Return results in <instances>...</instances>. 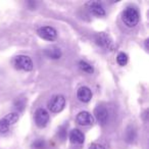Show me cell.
Here are the masks:
<instances>
[{
  "label": "cell",
  "mask_w": 149,
  "mask_h": 149,
  "mask_svg": "<svg viewBox=\"0 0 149 149\" xmlns=\"http://www.w3.org/2000/svg\"><path fill=\"white\" fill-rule=\"evenodd\" d=\"M116 62L122 66L126 65L128 63V55L125 52H120L116 56Z\"/></svg>",
  "instance_id": "cell-15"
},
{
  "label": "cell",
  "mask_w": 149,
  "mask_h": 149,
  "mask_svg": "<svg viewBox=\"0 0 149 149\" xmlns=\"http://www.w3.org/2000/svg\"><path fill=\"white\" fill-rule=\"evenodd\" d=\"M79 68H81L83 72H88V74H92V72H94L93 66L88 63L87 61H84V60H81V61L79 62Z\"/></svg>",
  "instance_id": "cell-14"
},
{
  "label": "cell",
  "mask_w": 149,
  "mask_h": 149,
  "mask_svg": "<svg viewBox=\"0 0 149 149\" xmlns=\"http://www.w3.org/2000/svg\"><path fill=\"white\" fill-rule=\"evenodd\" d=\"M88 8L91 11L93 15H98V17H103L105 15V10H104L103 6L100 4L99 2H96V1H91V2H88Z\"/></svg>",
  "instance_id": "cell-11"
},
{
  "label": "cell",
  "mask_w": 149,
  "mask_h": 149,
  "mask_svg": "<svg viewBox=\"0 0 149 149\" xmlns=\"http://www.w3.org/2000/svg\"><path fill=\"white\" fill-rule=\"evenodd\" d=\"M15 65L17 68L25 72H30L33 70V61L27 55H19L15 59Z\"/></svg>",
  "instance_id": "cell-4"
},
{
  "label": "cell",
  "mask_w": 149,
  "mask_h": 149,
  "mask_svg": "<svg viewBox=\"0 0 149 149\" xmlns=\"http://www.w3.org/2000/svg\"><path fill=\"white\" fill-rule=\"evenodd\" d=\"M76 120L79 125L84 127L87 126H92L94 124V118L90 112L88 111H81L78 113L77 118H76Z\"/></svg>",
  "instance_id": "cell-7"
},
{
  "label": "cell",
  "mask_w": 149,
  "mask_h": 149,
  "mask_svg": "<svg viewBox=\"0 0 149 149\" xmlns=\"http://www.w3.org/2000/svg\"><path fill=\"white\" fill-rule=\"evenodd\" d=\"M49 122V113L44 108H38L35 112V123L39 128H44Z\"/></svg>",
  "instance_id": "cell-6"
},
{
  "label": "cell",
  "mask_w": 149,
  "mask_h": 149,
  "mask_svg": "<svg viewBox=\"0 0 149 149\" xmlns=\"http://www.w3.org/2000/svg\"><path fill=\"white\" fill-rule=\"evenodd\" d=\"M45 54L49 58H52V59H57V58H59L60 56H61V51H60L59 48H56V47L48 48V49H46Z\"/></svg>",
  "instance_id": "cell-13"
},
{
  "label": "cell",
  "mask_w": 149,
  "mask_h": 149,
  "mask_svg": "<svg viewBox=\"0 0 149 149\" xmlns=\"http://www.w3.org/2000/svg\"><path fill=\"white\" fill-rule=\"evenodd\" d=\"M19 120V113L17 112H10L3 118L0 120V134H4L9 130L10 126L15 125Z\"/></svg>",
  "instance_id": "cell-3"
},
{
  "label": "cell",
  "mask_w": 149,
  "mask_h": 149,
  "mask_svg": "<svg viewBox=\"0 0 149 149\" xmlns=\"http://www.w3.org/2000/svg\"><path fill=\"white\" fill-rule=\"evenodd\" d=\"M33 147L35 149H42L44 147V141L43 140H36L33 143Z\"/></svg>",
  "instance_id": "cell-17"
},
{
  "label": "cell",
  "mask_w": 149,
  "mask_h": 149,
  "mask_svg": "<svg viewBox=\"0 0 149 149\" xmlns=\"http://www.w3.org/2000/svg\"><path fill=\"white\" fill-rule=\"evenodd\" d=\"M136 139V131L134 130L133 128H129L127 130V133H126V140L128 141L129 143H132L133 141Z\"/></svg>",
  "instance_id": "cell-16"
},
{
  "label": "cell",
  "mask_w": 149,
  "mask_h": 149,
  "mask_svg": "<svg viewBox=\"0 0 149 149\" xmlns=\"http://www.w3.org/2000/svg\"><path fill=\"white\" fill-rule=\"evenodd\" d=\"M95 41L99 46L104 48H111L112 47V41L110 37L105 33H99L95 36Z\"/></svg>",
  "instance_id": "cell-9"
},
{
  "label": "cell",
  "mask_w": 149,
  "mask_h": 149,
  "mask_svg": "<svg viewBox=\"0 0 149 149\" xmlns=\"http://www.w3.org/2000/svg\"><path fill=\"white\" fill-rule=\"evenodd\" d=\"M122 19L124 24L129 28H133L139 22V13L135 7L129 6L124 10L122 15Z\"/></svg>",
  "instance_id": "cell-1"
},
{
  "label": "cell",
  "mask_w": 149,
  "mask_h": 149,
  "mask_svg": "<svg viewBox=\"0 0 149 149\" xmlns=\"http://www.w3.org/2000/svg\"><path fill=\"white\" fill-rule=\"evenodd\" d=\"M85 140L84 134L78 129H74L70 133V141L72 144H83Z\"/></svg>",
  "instance_id": "cell-12"
},
{
  "label": "cell",
  "mask_w": 149,
  "mask_h": 149,
  "mask_svg": "<svg viewBox=\"0 0 149 149\" xmlns=\"http://www.w3.org/2000/svg\"><path fill=\"white\" fill-rule=\"evenodd\" d=\"M37 34L39 35V37H41L42 39L47 40V41H54L57 37V32L54 28L52 27H41L37 30Z\"/></svg>",
  "instance_id": "cell-5"
},
{
  "label": "cell",
  "mask_w": 149,
  "mask_h": 149,
  "mask_svg": "<svg viewBox=\"0 0 149 149\" xmlns=\"http://www.w3.org/2000/svg\"><path fill=\"white\" fill-rule=\"evenodd\" d=\"M77 97L81 102H84V103L89 102L92 98V92L90 90V88L86 87V86L79 88V90L77 92Z\"/></svg>",
  "instance_id": "cell-10"
},
{
  "label": "cell",
  "mask_w": 149,
  "mask_h": 149,
  "mask_svg": "<svg viewBox=\"0 0 149 149\" xmlns=\"http://www.w3.org/2000/svg\"><path fill=\"white\" fill-rule=\"evenodd\" d=\"M89 149H105L102 145L98 144V143H92L91 145H90Z\"/></svg>",
  "instance_id": "cell-18"
},
{
  "label": "cell",
  "mask_w": 149,
  "mask_h": 149,
  "mask_svg": "<svg viewBox=\"0 0 149 149\" xmlns=\"http://www.w3.org/2000/svg\"><path fill=\"white\" fill-rule=\"evenodd\" d=\"M94 116H95L96 120L100 123L101 125L106 124L108 120V111L104 106L98 105L97 107L94 109Z\"/></svg>",
  "instance_id": "cell-8"
},
{
  "label": "cell",
  "mask_w": 149,
  "mask_h": 149,
  "mask_svg": "<svg viewBox=\"0 0 149 149\" xmlns=\"http://www.w3.org/2000/svg\"><path fill=\"white\" fill-rule=\"evenodd\" d=\"M48 109L51 112H60L65 106V98L61 94L54 95L51 99L48 101Z\"/></svg>",
  "instance_id": "cell-2"
},
{
  "label": "cell",
  "mask_w": 149,
  "mask_h": 149,
  "mask_svg": "<svg viewBox=\"0 0 149 149\" xmlns=\"http://www.w3.org/2000/svg\"><path fill=\"white\" fill-rule=\"evenodd\" d=\"M24 105H25V103H24V101H23V100H21V99H19L17 102H15V106H17V109H23Z\"/></svg>",
  "instance_id": "cell-19"
}]
</instances>
